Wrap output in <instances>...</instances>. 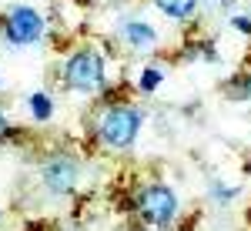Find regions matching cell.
I'll list each match as a JSON object with an SVG mask.
<instances>
[{"mask_svg":"<svg viewBox=\"0 0 251 231\" xmlns=\"http://www.w3.org/2000/svg\"><path fill=\"white\" fill-rule=\"evenodd\" d=\"M141 124H144V114L134 104H111L97 117V134L104 144H111L117 151H127L141 134Z\"/></svg>","mask_w":251,"mask_h":231,"instance_id":"1","label":"cell"},{"mask_svg":"<svg viewBox=\"0 0 251 231\" xmlns=\"http://www.w3.org/2000/svg\"><path fill=\"white\" fill-rule=\"evenodd\" d=\"M64 80H67V87H74L80 94H94L107 80V64L94 47H80L64 64Z\"/></svg>","mask_w":251,"mask_h":231,"instance_id":"2","label":"cell"},{"mask_svg":"<svg viewBox=\"0 0 251 231\" xmlns=\"http://www.w3.org/2000/svg\"><path fill=\"white\" fill-rule=\"evenodd\" d=\"M137 214L154 225V228H164L177 218V194L168 188V184H148L137 194Z\"/></svg>","mask_w":251,"mask_h":231,"instance_id":"3","label":"cell"},{"mask_svg":"<svg viewBox=\"0 0 251 231\" xmlns=\"http://www.w3.org/2000/svg\"><path fill=\"white\" fill-rule=\"evenodd\" d=\"M3 37L14 47H27V44H37L44 37V17H40L34 7H14L7 20H3Z\"/></svg>","mask_w":251,"mask_h":231,"instance_id":"4","label":"cell"},{"mask_svg":"<svg viewBox=\"0 0 251 231\" xmlns=\"http://www.w3.org/2000/svg\"><path fill=\"white\" fill-rule=\"evenodd\" d=\"M44 184H47L50 191H57V194L74 191V184H77V164H74V157L54 154V157L44 164Z\"/></svg>","mask_w":251,"mask_h":231,"instance_id":"5","label":"cell"},{"mask_svg":"<svg viewBox=\"0 0 251 231\" xmlns=\"http://www.w3.org/2000/svg\"><path fill=\"white\" fill-rule=\"evenodd\" d=\"M121 37L127 40V47H134V51H154L157 47V30L148 20H124L121 24Z\"/></svg>","mask_w":251,"mask_h":231,"instance_id":"6","label":"cell"},{"mask_svg":"<svg viewBox=\"0 0 251 231\" xmlns=\"http://www.w3.org/2000/svg\"><path fill=\"white\" fill-rule=\"evenodd\" d=\"M151 3H154L168 20H174V24L191 20L194 14H198V7H201V0H151Z\"/></svg>","mask_w":251,"mask_h":231,"instance_id":"7","label":"cell"},{"mask_svg":"<svg viewBox=\"0 0 251 231\" xmlns=\"http://www.w3.org/2000/svg\"><path fill=\"white\" fill-rule=\"evenodd\" d=\"M161 84H164V71H161V67H144V71H141V77H137V87H141L144 94L157 91Z\"/></svg>","mask_w":251,"mask_h":231,"instance_id":"8","label":"cell"},{"mask_svg":"<svg viewBox=\"0 0 251 231\" xmlns=\"http://www.w3.org/2000/svg\"><path fill=\"white\" fill-rule=\"evenodd\" d=\"M30 111H34L37 121H47V117L54 114V104H50L47 94H30Z\"/></svg>","mask_w":251,"mask_h":231,"instance_id":"9","label":"cell"},{"mask_svg":"<svg viewBox=\"0 0 251 231\" xmlns=\"http://www.w3.org/2000/svg\"><path fill=\"white\" fill-rule=\"evenodd\" d=\"M231 30H238V34H245V37H251V17L248 14H231Z\"/></svg>","mask_w":251,"mask_h":231,"instance_id":"10","label":"cell"},{"mask_svg":"<svg viewBox=\"0 0 251 231\" xmlns=\"http://www.w3.org/2000/svg\"><path fill=\"white\" fill-rule=\"evenodd\" d=\"M238 97H241V101H248L251 104V71L245 77H241V80H238Z\"/></svg>","mask_w":251,"mask_h":231,"instance_id":"11","label":"cell"},{"mask_svg":"<svg viewBox=\"0 0 251 231\" xmlns=\"http://www.w3.org/2000/svg\"><path fill=\"white\" fill-rule=\"evenodd\" d=\"M214 194H218L221 201H231L234 194H238V188H225V184H214Z\"/></svg>","mask_w":251,"mask_h":231,"instance_id":"12","label":"cell"},{"mask_svg":"<svg viewBox=\"0 0 251 231\" xmlns=\"http://www.w3.org/2000/svg\"><path fill=\"white\" fill-rule=\"evenodd\" d=\"M7 131H10V124H7V117H3V114H0V137H3V134H7Z\"/></svg>","mask_w":251,"mask_h":231,"instance_id":"13","label":"cell"},{"mask_svg":"<svg viewBox=\"0 0 251 231\" xmlns=\"http://www.w3.org/2000/svg\"><path fill=\"white\" fill-rule=\"evenodd\" d=\"M218 3H221V7H228V3H231V0H218Z\"/></svg>","mask_w":251,"mask_h":231,"instance_id":"14","label":"cell"},{"mask_svg":"<svg viewBox=\"0 0 251 231\" xmlns=\"http://www.w3.org/2000/svg\"><path fill=\"white\" fill-rule=\"evenodd\" d=\"M248 174H251V161H248Z\"/></svg>","mask_w":251,"mask_h":231,"instance_id":"15","label":"cell"}]
</instances>
